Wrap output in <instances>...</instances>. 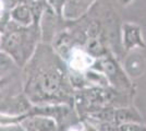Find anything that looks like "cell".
Instances as JSON below:
<instances>
[{
    "label": "cell",
    "mask_w": 146,
    "mask_h": 131,
    "mask_svg": "<svg viewBox=\"0 0 146 131\" xmlns=\"http://www.w3.org/2000/svg\"><path fill=\"white\" fill-rule=\"evenodd\" d=\"M23 93L35 106L70 105L74 94L67 63L50 44L40 43L23 68Z\"/></svg>",
    "instance_id": "cell-1"
},
{
    "label": "cell",
    "mask_w": 146,
    "mask_h": 131,
    "mask_svg": "<svg viewBox=\"0 0 146 131\" xmlns=\"http://www.w3.org/2000/svg\"><path fill=\"white\" fill-rule=\"evenodd\" d=\"M40 19H34L33 24L30 26L19 25L10 21L1 30V53L10 57L19 68H24L42 43Z\"/></svg>",
    "instance_id": "cell-2"
},
{
    "label": "cell",
    "mask_w": 146,
    "mask_h": 131,
    "mask_svg": "<svg viewBox=\"0 0 146 131\" xmlns=\"http://www.w3.org/2000/svg\"><path fill=\"white\" fill-rule=\"evenodd\" d=\"M133 94L134 90L120 92L111 86H92L76 90L74 94V109L80 119H84L92 114L107 108L131 106Z\"/></svg>",
    "instance_id": "cell-3"
},
{
    "label": "cell",
    "mask_w": 146,
    "mask_h": 131,
    "mask_svg": "<svg viewBox=\"0 0 146 131\" xmlns=\"http://www.w3.org/2000/svg\"><path fill=\"white\" fill-rule=\"evenodd\" d=\"M120 60L115 54L109 53L98 58L92 70L103 73L109 82V85L117 91L127 92L133 90V84L125 71L120 66Z\"/></svg>",
    "instance_id": "cell-4"
},
{
    "label": "cell",
    "mask_w": 146,
    "mask_h": 131,
    "mask_svg": "<svg viewBox=\"0 0 146 131\" xmlns=\"http://www.w3.org/2000/svg\"><path fill=\"white\" fill-rule=\"evenodd\" d=\"M33 106L24 93L8 96L1 100V117L11 119L23 117L30 112Z\"/></svg>",
    "instance_id": "cell-5"
},
{
    "label": "cell",
    "mask_w": 146,
    "mask_h": 131,
    "mask_svg": "<svg viewBox=\"0 0 146 131\" xmlns=\"http://www.w3.org/2000/svg\"><path fill=\"white\" fill-rule=\"evenodd\" d=\"M66 23V19L59 18L52 8L47 5L40 19V30H42V43L50 44L54 42L57 34L62 30Z\"/></svg>",
    "instance_id": "cell-6"
},
{
    "label": "cell",
    "mask_w": 146,
    "mask_h": 131,
    "mask_svg": "<svg viewBox=\"0 0 146 131\" xmlns=\"http://www.w3.org/2000/svg\"><path fill=\"white\" fill-rule=\"evenodd\" d=\"M121 43L123 50L129 53L134 48H146L142 35V27L133 22H124L121 27Z\"/></svg>",
    "instance_id": "cell-7"
},
{
    "label": "cell",
    "mask_w": 146,
    "mask_h": 131,
    "mask_svg": "<svg viewBox=\"0 0 146 131\" xmlns=\"http://www.w3.org/2000/svg\"><path fill=\"white\" fill-rule=\"evenodd\" d=\"M17 124H20L24 131H59L56 119L43 115L27 116L20 119Z\"/></svg>",
    "instance_id": "cell-8"
},
{
    "label": "cell",
    "mask_w": 146,
    "mask_h": 131,
    "mask_svg": "<svg viewBox=\"0 0 146 131\" xmlns=\"http://www.w3.org/2000/svg\"><path fill=\"white\" fill-rule=\"evenodd\" d=\"M97 0H67L63 18L68 21H75L84 17Z\"/></svg>",
    "instance_id": "cell-9"
},
{
    "label": "cell",
    "mask_w": 146,
    "mask_h": 131,
    "mask_svg": "<svg viewBox=\"0 0 146 131\" xmlns=\"http://www.w3.org/2000/svg\"><path fill=\"white\" fill-rule=\"evenodd\" d=\"M11 21L15 22L19 25L30 26L34 22L33 10L30 3H21L18 5L11 11Z\"/></svg>",
    "instance_id": "cell-10"
},
{
    "label": "cell",
    "mask_w": 146,
    "mask_h": 131,
    "mask_svg": "<svg viewBox=\"0 0 146 131\" xmlns=\"http://www.w3.org/2000/svg\"><path fill=\"white\" fill-rule=\"evenodd\" d=\"M142 117L139 112L132 105L125 107H119L115 110V122L119 127L123 124L129 122H141Z\"/></svg>",
    "instance_id": "cell-11"
},
{
    "label": "cell",
    "mask_w": 146,
    "mask_h": 131,
    "mask_svg": "<svg viewBox=\"0 0 146 131\" xmlns=\"http://www.w3.org/2000/svg\"><path fill=\"white\" fill-rule=\"evenodd\" d=\"M66 1L67 0H47L48 5L52 8V10L56 12V14L61 19H64L63 11H64V7H66Z\"/></svg>",
    "instance_id": "cell-12"
},
{
    "label": "cell",
    "mask_w": 146,
    "mask_h": 131,
    "mask_svg": "<svg viewBox=\"0 0 146 131\" xmlns=\"http://www.w3.org/2000/svg\"><path fill=\"white\" fill-rule=\"evenodd\" d=\"M117 131H146V127L140 122H129L120 125Z\"/></svg>",
    "instance_id": "cell-13"
},
{
    "label": "cell",
    "mask_w": 146,
    "mask_h": 131,
    "mask_svg": "<svg viewBox=\"0 0 146 131\" xmlns=\"http://www.w3.org/2000/svg\"><path fill=\"white\" fill-rule=\"evenodd\" d=\"M117 1H118V2H119V3L121 5V6L127 7L128 5H130V3H131V2L133 1V0H117Z\"/></svg>",
    "instance_id": "cell-14"
}]
</instances>
